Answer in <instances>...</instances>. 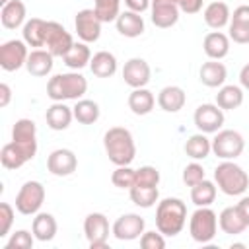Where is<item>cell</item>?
Returning a JSON list of instances; mask_svg holds the SVG:
<instances>
[{"label": "cell", "mask_w": 249, "mask_h": 249, "mask_svg": "<svg viewBox=\"0 0 249 249\" xmlns=\"http://www.w3.org/2000/svg\"><path fill=\"white\" fill-rule=\"evenodd\" d=\"M25 16H27V10H25V4L21 0H10L8 4L2 6L0 10V21L6 29H18V27H23L25 23Z\"/></svg>", "instance_id": "d4e9b609"}, {"label": "cell", "mask_w": 249, "mask_h": 249, "mask_svg": "<svg viewBox=\"0 0 249 249\" xmlns=\"http://www.w3.org/2000/svg\"><path fill=\"white\" fill-rule=\"evenodd\" d=\"M152 23L160 29H167L179 21V6L173 0H152L150 4Z\"/></svg>", "instance_id": "e0dca14e"}, {"label": "cell", "mask_w": 249, "mask_h": 249, "mask_svg": "<svg viewBox=\"0 0 249 249\" xmlns=\"http://www.w3.org/2000/svg\"><path fill=\"white\" fill-rule=\"evenodd\" d=\"M76 167H78V158L68 148H56L47 158V169L56 177H68L76 171Z\"/></svg>", "instance_id": "9a60e30c"}, {"label": "cell", "mask_w": 249, "mask_h": 249, "mask_svg": "<svg viewBox=\"0 0 249 249\" xmlns=\"http://www.w3.org/2000/svg\"><path fill=\"white\" fill-rule=\"evenodd\" d=\"M35 241L33 231L29 233L27 230H18L16 233H12V237L6 241V249H31Z\"/></svg>", "instance_id": "60d3db41"}, {"label": "cell", "mask_w": 249, "mask_h": 249, "mask_svg": "<svg viewBox=\"0 0 249 249\" xmlns=\"http://www.w3.org/2000/svg\"><path fill=\"white\" fill-rule=\"evenodd\" d=\"M202 49L208 58L222 60L230 53V37L222 31H210L202 41Z\"/></svg>", "instance_id": "cb8c5ba5"}, {"label": "cell", "mask_w": 249, "mask_h": 249, "mask_svg": "<svg viewBox=\"0 0 249 249\" xmlns=\"http://www.w3.org/2000/svg\"><path fill=\"white\" fill-rule=\"evenodd\" d=\"M64 64L70 68V70H82L84 66H89V60H91V51L88 47V43L80 41V43H74L72 49L62 56Z\"/></svg>", "instance_id": "d6a6232c"}, {"label": "cell", "mask_w": 249, "mask_h": 249, "mask_svg": "<svg viewBox=\"0 0 249 249\" xmlns=\"http://www.w3.org/2000/svg\"><path fill=\"white\" fill-rule=\"evenodd\" d=\"M146 231V222L140 214H134V212H128V214H123L119 216L113 226H111V233L121 239V241H132V239H138L142 233Z\"/></svg>", "instance_id": "5bb4252c"}, {"label": "cell", "mask_w": 249, "mask_h": 249, "mask_svg": "<svg viewBox=\"0 0 249 249\" xmlns=\"http://www.w3.org/2000/svg\"><path fill=\"white\" fill-rule=\"evenodd\" d=\"M243 103V89L235 84H228V86H222L216 93V105L224 111H231V109H237L239 105Z\"/></svg>", "instance_id": "836d02e7"}, {"label": "cell", "mask_w": 249, "mask_h": 249, "mask_svg": "<svg viewBox=\"0 0 249 249\" xmlns=\"http://www.w3.org/2000/svg\"><path fill=\"white\" fill-rule=\"evenodd\" d=\"M134 177L136 169H132L130 165H117V169L111 173V183L119 189H130L134 185Z\"/></svg>", "instance_id": "f35d334b"}, {"label": "cell", "mask_w": 249, "mask_h": 249, "mask_svg": "<svg viewBox=\"0 0 249 249\" xmlns=\"http://www.w3.org/2000/svg\"><path fill=\"white\" fill-rule=\"evenodd\" d=\"M202 16H204V23H206L210 29L220 31L222 27H226V25L230 23L231 12H230V6H228L226 2L214 0V2H210V4L204 8Z\"/></svg>", "instance_id": "603a6c76"}, {"label": "cell", "mask_w": 249, "mask_h": 249, "mask_svg": "<svg viewBox=\"0 0 249 249\" xmlns=\"http://www.w3.org/2000/svg\"><path fill=\"white\" fill-rule=\"evenodd\" d=\"M89 70L97 78H111L117 72V56L109 51H99L91 56Z\"/></svg>", "instance_id": "83f0119b"}, {"label": "cell", "mask_w": 249, "mask_h": 249, "mask_svg": "<svg viewBox=\"0 0 249 249\" xmlns=\"http://www.w3.org/2000/svg\"><path fill=\"white\" fill-rule=\"evenodd\" d=\"M216 198V183L202 179L200 183L191 187V200L195 206H210Z\"/></svg>", "instance_id": "8d00e7d4"}, {"label": "cell", "mask_w": 249, "mask_h": 249, "mask_svg": "<svg viewBox=\"0 0 249 249\" xmlns=\"http://www.w3.org/2000/svg\"><path fill=\"white\" fill-rule=\"evenodd\" d=\"M74 45L72 35L58 21H47L45 27V49L53 56H64Z\"/></svg>", "instance_id": "7c38bea8"}, {"label": "cell", "mask_w": 249, "mask_h": 249, "mask_svg": "<svg viewBox=\"0 0 249 249\" xmlns=\"http://www.w3.org/2000/svg\"><path fill=\"white\" fill-rule=\"evenodd\" d=\"M218 231V216L208 206H196L189 218V233L196 243H210Z\"/></svg>", "instance_id": "8992f818"}, {"label": "cell", "mask_w": 249, "mask_h": 249, "mask_svg": "<svg viewBox=\"0 0 249 249\" xmlns=\"http://www.w3.org/2000/svg\"><path fill=\"white\" fill-rule=\"evenodd\" d=\"M93 10L103 23L115 21L121 14V0H93Z\"/></svg>", "instance_id": "74e56055"}, {"label": "cell", "mask_w": 249, "mask_h": 249, "mask_svg": "<svg viewBox=\"0 0 249 249\" xmlns=\"http://www.w3.org/2000/svg\"><path fill=\"white\" fill-rule=\"evenodd\" d=\"M10 99H12V89H10V86H8V84H0V107H2V109L8 107Z\"/></svg>", "instance_id": "c3c4849f"}, {"label": "cell", "mask_w": 249, "mask_h": 249, "mask_svg": "<svg viewBox=\"0 0 249 249\" xmlns=\"http://www.w3.org/2000/svg\"><path fill=\"white\" fill-rule=\"evenodd\" d=\"M235 208L241 214V218L245 220V224L249 226V196H241V200L235 204Z\"/></svg>", "instance_id": "7dc6e473"}, {"label": "cell", "mask_w": 249, "mask_h": 249, "mask_svg": "<svg viewBox=\"0 0 249 249\" xmlns=\"http://www.w3.org/2000/svg\"><path fill=\"white\" fill-rule=\"evenodd\" d=\"M45 27H47V21L41 19V18H31L23 23V29H21V35H23V41L33 47V49H41L45 47Z\"/></svg>", "instance_id": "4dcf8cb0"}, {"label": "cell", "mask_w": 249, "mask_h": 249, "mask_svg": "<svg viewBox=\"0 0 249 249\" xmlns=\"http://www.w3.org/2000/svg\"><path fill=\"white\" fill-rule=\"evenodd\" d=\"M8 2H10V0H0V4H2V6H4V4H8Z\"/></svg>", "instance_id": "f907efd6"}, {"label": "cell", "mask_w": 249, "mask_h": 249, "mask_svg": "<svg viewBox=\"0 0 249 249\" xmlns=\"http://www.w3.org/2000/svg\"><path fill=\"white\" fill-rule=\"evenodd\" d=\"M243 150H245V140L237 130L220 128L212 138V152L220 160H235L243 154Z\"/></svg>", "instance_id": "ba28073f"}, {"label": "cell", "mask_w": 249, "mask_h": 249, "mask_svg": "<svg viewBox=\"0 0 249 249\" xmlns=\"http://www.w3.org/2000/svg\"><path fill=\"white\" fill-rule=\"evenodd\" d=\"M14 224V206L10 202H0V237H6Z\"/></svg>", "instance_id": "ee69618b"}, {"label": "cell", "mask_w": 249, "mask_h": 249, "mask_svg": "<svg viewBox=\"0 0 249 249\" xmlns=\"http://www.w3.org/2000/svg\"><path fill=\"white\" fill-rule=\"evenodd\" d=\"M202 179H206V173H204V167L198 161H193V163L185 165V169H183V183L187 187H193V185L200 183Z\"/></svg>", "instance_id": "b9f144b4"}, {"label": "cell", "mask_w": 249, "mask_h": 249, "mask_svg": "<svg viewBox=\"0 0 249 249\" xmlns=\"http://www.w3.org/2000/svg\"><path fill=\"white\" fill-rule=\"evenodd\" d=\"M154 105H156V97L146 88H136L128 95V109L134 115H140V117L142 115H148V113H152Z\"/></svg>", "instance_id": "f1b7e54d"}, {"label": "cell", "mask_w": 249, "mask_h": 249, "mask_svg": "<svg viewBox=\"0 0 249 249\" xmlns=\"http://www.w3.org/2000/svg\"><path fill=\"white\" fill-rule=\"evenodd\" d=\"M128 193H130V200L140 208H152L160 198L158 187H148V185H132Z\"/></svg>", "instance_id": "d590c367"}, {"label": "cell", "mask_w": 249, "mask_h": 249, "mask_svg": "<svg viewBox=\"0 0 249 249\" xmlns=\"http://www.w3.org/2000/svg\"><path fill=\"white\" fill-rule=\"evenodd\" d=\"M74 111V119L82 124H93L97 123L101 111H99V105L93 101V99H78L76 105L72 107Z\"/></svg>", "instance_id": "e575fe53"}, {"label": "cell", "mask_w": 249, "mask_h": 249, "mask_svg": "<svg viewBox=\"0 0 249 249\" xmlns=\"http://www.w3.org/2000/svg\"><path fill=\"white\" fill-rule=\"evenodd\" d=\"M72 119H74V111L64 101H54L45 113V121L53 130H66Z\"/></svg>", "instance_id": "44dd1931"}, {"label": "cell", "mask_w": 249, "mask_h": 249, "mask_svg": "<svg viewBox=\"0 0 249 249\" xmlns=\"http://www.w3.org/2000/svg\"><path fill=\"white\" fill-rule=\"evenodd\" d=\"M187 103V93L179 86H165L158 93V105L165 113H177L185 107Z\"/></svg>", "instance_id": "ffe728a7"}, {"label": "cell", "mask_w": 249, "mask_h": 249, "mask_svg": "<svg viewBox=\"0 0 249 249\" xmlns=\"http://www.w3.org/2000/svg\"><path fill=\"white\" fill-rule=\"evenodd\" d=\"M198 78L206 88H222L226 78H228V70L220 60H208L200 66L198 70Z\"/></svg>", "instance_id": "484cf974"}, {"label": "cell", "mask_w": 249, "mask_h": 249, "mask_svg": "<svg viewBox=\"0 0 249 249\" xmlns=\"http://www.w3.org/2000/svg\"><path fill=\"white\" fill-rule=\"evenodd\" d=\"M27 43L23 39H10L0 45V66L6 72H16L21 66H25L29 51Z\"/></svg>", "instance_id": "9c48e42d"}, {"label": "cell", "mask_w": 249, "mask_h": 249, "mask_svg": "<svg viewBox=\"0 0 249 249\" xmlns=\"http://www.w3.org/2000/svg\"><path fill=\"white\" fill-rule=\"evenodd\" d=\"M150 78H152V70H150V64L144 58L134 56V58H128L124 62V66H123V80L132 89L146 88Z\"/></svg>", "instance_id": "2e32d148"}, {"label": "cell", "mask_w": 249, "mask_h": 249, "mask_svg": "<svg viewBox=\"0 0 249 249\" xmlns=\"http://www.w3.org/2000/svg\"><path fill=\"white\" fill-rule=\"evenodd\" d=\"M210 152H212V140L204 132H196V134L189 136L185 142V154L195 161L208 158Z\"/></svg>", "instance_id": "1f68e13d"}, {"label": "cell", "mask_w": 249, "mask_h": 249, "mask_svg": "<svg viewBox=\"0 0 249 249\" xmlns=\"http://www.w3.org/2000/svg\"><path fill=\"white\" fill-rule=\"evenodd\" d=\"M218 226H220V230H222L224 233H228V235H237V233L245 231V228H247L245 220L241 218V214L237 212L235 206H228V208H224V210L220 212V216H218Z\"/></svg>", "instance_id": "f546056e"}, {"label": "cell", "mask_w": 249, "mask_h": 249, "mask_svg": "<svg viewBox=\"0 0 249 249\" xmlns=\"http://www.w3.org/2000/svg\"><path fill=\"white\" fill-rule=\"evenodd\" d=\"M134 185H148V187H158L160 185V171L154 165H142L136 169Z\"/></svg>", "instance_id": "ab89813d"}, {"label": "cell", "mask_w": 249, "mask_h": 249, "mask_svg": "<svg viewBox=\"0 0 249 249\" xmlns=\"http://www.w3.org/2000/svg\"><path fill=\"white\" fill-rule=\"evenodd\" d=\"M45 202V187L41 181H25L16 195V210L23 216H33Z\"/></svg>", "instance_id": "52a82bcc"}, {"label": "cell", "mask_w": 249, "mask_h": 249, "mask_svg": "<svg viewBox=\"0 0 249 249\" xmlns=\"http://www.w3.org/2000/svg\"><path fill=\"white\" fill-rule=\"evenodd\" d=\"M228 37L233 41V43H239V45H245L249 43V6L243 4V6H237L230 18V23H228Z\"/></svg>", "instance_id": "ac0fdd59"}, {"label": "cell", "mask_w": 249, "mask_h": 249, "mask_svg": "<svg viewBox=\"0 0 249 249\" xmlns=\"http://www.w3.org/2000/svg\"><path fill=\"white\" fill-rule=\"evenodd\" d=\"M37 154V126L31 119H18L12 128V142L0 150V161L6 169H19Z\"/></svg>", "instance_id": "6da1fadb"}, {"label": "cell", "mask_w": 249, "mask_h": 249, "mask_svg": "<svg viewBox=\"0 0 249 249\" xmlns=\"http://www.w3.org/2000/svg\"><path fill=\"white\" fill-rule=\"evenodd\" d=\"M115 25H117V31L123 35V37H128V39H134V37H140L146 29L144 25V18L138 14V12H132V10H124L119 14V18L115 19Z\"/></svg>", "instance_id": "d6986e66"}, {"label": "cell", "mask_w": 249, "mask_h": 249, "mask_svg": "<svg viewBox=\"0 0 249 249\" xmlns=\"http://www.w3.org/2000/svg\"><path fill=\"white\" fill-rule=\"evenodd\" d=\"M140 245L144 249H163L165 247V237L163 233L158 230H152V231H144L140 235Z\"/></svg>", "instance_id": "7bdbcfd3"}, {"label": "cell", "mask_w": 249, "mask_h": 249, "mask_svg": "<svg viewBox=\"0 0 249 249\" xmlns=\"http://www.w3.org/2000/svg\"><path fill=\"white\" fill-rule=\"evenodd\" d=\"M53 54L47 51V49H33L27 56V62H25V68L31 76L35 78H43V76H49L51 70H53Z\"/></svg>", "instance_id": "7402d4cb"}, {"label": "cell", "mask_w": 249, "mask_h": 249, "mask_svg": "<svg viewBox=\"0 0 249 249\" xmlns=\"http://www.w3.org/2000/svg\"><path fill=\"white\" fill-rule=\"evenodd\" d=\"M88 91V80L78 72H62L54 74L47 82V95L53 101H70L80 99Z\"/></svg>", "instance_id": "277c9868"}, {"label": "cell", "mask_w": 249, "mask_h": 249, "mask_svg": "<svg viewBox=\"0 0 249 249\" xmlns=\"http://www.w3.org/2000/svg\"><path fill=\"white\" fill-rule=\"evenodd\" d=\"M195 126L198 128V132L204 134H216L222 126H224V109H220L216 103H202L195 109L193 115Z\"/></svg>", "instance_id": "30bf717a"}, {"label": "cell", "mask_w": 249, "mask_h": 249, "mask_svg": "<svg viewBox=\"0 0 249 249\" xmlns=\"http://www.w3.org/2000/svg\"><path fill=\"white\" fill-rule=\"evenodd\" d=\"M185 224H187V204L181 198L167 196L158 202L156 230H160L167 237H173L183 231Z\"/></svg>", "instance_id": "3957f363"}, {"label": "cell", "mask_w": 249, "mask_h": 249, "mask_svg": "<svg viewBox=\"0 0 249 249\" xmlns=\"http://www.w3.org/2000/svg\"><path fill=\"white\" fill-rule=\"evenodd\" d=\"M183 14H198L202 10V0H173Z\"/></svg>", "instance_id": "f6af8a7d"}, {"label": "cell", "mask_w": 249, "mask_h": 249, "mask_svg": "<svg viewBox=\"0 0 249 249\" xmlns=\"http://www.w3.org/2000/svg\"><path fill=\"white\" fill-rule=\"evenodd\" d=\"M239 84H241V88L249 89V62L239 70Z\"/></svg>", "instance_id": "681fc988"}, {"label": "cell", "mask_w": 249, "mask_h": 249, "mask_svg": "<svg viewBox=\"0 0 249 249\" xmlns=\"http://www.w3.org/2000/svg\"><path fill=\"white\" fill-rule=\"evenodd\" d=\"M109 220L105 214L101 212H91L86 216L84 220V235L89 243L91 249H101L107 247V239H109Z\"/></svg>", "instance_id": "8fae6325"}, {"label": "cell", "mask_w": 249, "mask_h": 249, "mask_svg": "<svg viewBox=\"0 0 249 249\" xmlns=\"http://www.w3.org/2000/svg\"><path fill=\"white\" fill-rule=\"evenodd\" d=\"M124 4H126V8H128V10L142 14V12H146V10L150 8L152 0H124Z\"/></svg>", "instance_id": "bcb514c9"}, {"label": "cell", "mask_w": 249, "mask_h": 249, "mask_svg": "<svg viewBox=\"0 0 249 249\" xmlns=\"http://www.w3.org/2000/svg\"><path fill=\"white\" fill-rule=\"evenodd\" d=\"M214 183L224 195L239 196L249 187V175L233 160H222V163L214 167Z\"/></svg>", "instance_id": "5b68a950"}, {"label": "cell", "mask_w": 249, "mask_h": 249, "mask_svg": "<svg viewBox=\"0 0 249 249\" xmlns=\"http://www.w3.org/2000/svg\"><path fill=\"white\" fill-rule=\"evenodd\" d=\"M56 230H58V224H56L53 214H49V212H37L35 214L33 224H31V231H33L37 241H51L56 235Z\"/></svg>", "instance_id": "4316f807"}, {"label": "cell", "mask_w": 249, "mask_h": 249, "mask_svg": "<svg viewBox=\"0 0 249 249\" xmlns=\"http://www.w3.org/2000/svg\"><path fill=\"white\" fill-rule=\"evenodd\" d=\"M103 148L115 165H130L136 156V144L132 132L124 126H111L103 134Z\"/></svg>", "instance_id": "7a4b0ae2"}, {"label": "cell", "mask_w": 249, "mask_h": 249, "mask_svg": "<svg viewBox=\"0 0 249 249\" xmlns=\"http://www.w3.org/2000/svg\"><path fill=\"white\" fill-rule=\"evenodd\" d=\"M101 18L93 8H84L76 14L74 29L84 43H95L101 37Z\"/></svg>", "instance_id": "4fadbf2b"}]
</instances>
